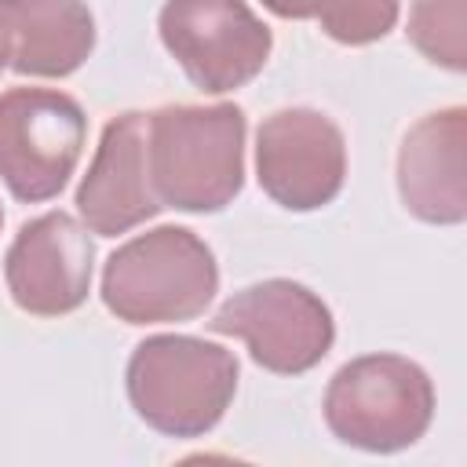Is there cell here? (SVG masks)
Here are the masks:
<instances>
[{"instance_id": "cell-1", "label": "cell", "mask_w": 467, "mask_h": 467, "mask_svg": "<svg viewBox=\"0 0 467 467\" xmlns=\"http://www.w3.org/2000/svg\"><path fill=\"white\" fill-rule=\"evenodd\" d=\"M244 109L161 106L146 117V171L157 201L179 212H223L244 186Z\"/></svg>"}, {"instance_id": "cell-2", "label": "cell", "mask_w": 467, "mask_h": 467, "mask_svg": "<svg viewBox=\"0 0 467 467\" xmlns=\"http://www.w3.org/2000/svg\"><path fill=\"white\" fill-rule=\"evenodd\" d=\"M234 350L197 336H146L124 372L135 416L168 438H204L237 394Z\"/></svg>"}, {"instance_id": "cell-3", "label": "cell", "mask_w": 467, "mask_h": 467, "mask_svg": "<svg viewBox=\"0 0 467 467\" xmlns=\"http://www.w3.org/2000/svg\"><path fill=\"white\" fill-rule=\"evenodd\" d=\"M219 292L215 252L186 226L124 241L102 266V303L128 325H168L204 314Z\"/></svg>"}, {"instance_id": "cell-4", "label": "cell", "mask_w": 467, "mask_h": 467, "mask_svg": "<svg viewBox=\"0 0 467 467\" xmlns=\"http://www.w3.org/2000/svg\"><path fill=\"white\" fill-rule=\"evenodd\" d=\"M434 416L431 376L401 354H365L336 368L325 390L328 431L365 452L416 445Z\"/></svg>"}, {"instance_id": "cell-5", "label": "cell", "mask_w": 467, "mask_h": 467, "mask_svg": "<svg viewBox=\"0 0 467 467\" xmlns=\"http://www.w3.org/2000/svg\"><path fill=\"white\" fill-rule=\"evenodd\" d=\"M88 117L58 88H11L0 95V179L26 204L51 201L80 164Z\"/></svg>"}, {"instance_id": "cell-6", "label": "cell", "mask_w": 467, "mask_h": 467, "mask_svg": "<svg viewBox=\"0 0 467 467\" xmlns=\"http://www.w3.org/2000/svg\"><path fill=\"white\" fill-rule=\"evenodd\" d=\"M208 328L244 339L252 361L277 376L310 372L336 343L328 303L292 277H270L241 288L215 310Z\"/></svg>"}, {"instance_id": "cell-7", "label": "cell", "mask_w": 467, "mask_h": 467, "mask_svg": "<svg viewBox=\"0 0 467 467\" xmlns=\"http://www.w3.org/2000/svg\"><path fill=\"white\" fill-rule=\"evenodd\" d=\"M161 44L204 95L244 88L270 58L274 33L244 0H164Z\"/></svg>"}, {"instance_id": "cell-8", "label": "cell", "mask_w": 467, "mask_h": 467, "mask_svg": "<svg viewBox=\"0 0 467 467\" xmlns=\"http://www.w3.org/2000/svg\"><path fill=\"white\" fill-rule=\"evenodd\" d=\"M255 179L288 212L332 204L347 182V139L339 124L310 106L270 113L255 135Z\"/></svg>"}, {"instance_id": "cell-9", "label": "cell", "mask_w": 467, "mask_h": 467, "mask_svg": "<svg viewBox=\"0 0 467 467\" xmlns=\"http://www.w3.org/2000/svg\"><path fill=\"white\" fill-rule=\"evenodd\" d=\"M91 274L95 244L88 226L69 212H44L29 219L4 255L7 292L15 306L33 317L73 314L91 292Z\"/></svg>"}, {"instance_id": "cell-10", "label": "cell", "mask_w": 467, "mask_h": 467, "mask_svg": "<svg viewBox=\"0 0 467 467\" xmlns=\"http://www.w3.org/2000/svg\"><path fill=\"white\" fill-rule=\"evenodd\" d=\"M401 204L431 226L467 219V109L445 106L420 117L398 150Z\"/></svg>"}, {"instance_id": "cell-11", "label": "cell", "mask_w": 467, "mask_h": 467, "mask_svg": "<svg viewBox=\"0 0 467 467\" xmlns=\"http://www.w3.org/2000/svg\"><path fill=\"white\" fill-rule=\"evenodd\" d=\"M146 171V113L128 109L102 128L88 175L77 186V212L99 237H117L161 215Z\"/></svg>"}, {"instance_id": "cell-12", "label": "cell", "mask_w": 467, "mask_h": 467, "mask_svg": "<svg viewBox=\"0 0 467 467\" xmlns=\"http://www.w3.org/2000/svg\"><path fill=\"white\" fill-rule=\"evenodd\" d=\"M11 29V69L22 77H69L95 51V18L84 0H0Z\"/></svg>"}, {"instance_id": "cell-13", "label": "cell", "mask_w": 467, "mask_h": 467, "mask_svg": "<svg viewBox=\"0 0 467 467\" xmlns=\"http://www.w3.org/2000/svg\"><path fill=\"white\" fill-rule=\"evenodd\" d=\"M263 7L277 18H314L347 47L376 44L398 22V0H263Z\"/></svg>"}, {"instance_id": "cell-14", "label": "cell", "mask_w": 467, "mask_h": 467, "mask_svg": "<svg viewBox=\"0 0 467 467\" xmlns=\"http://www.w3.org/2000/svg\"><path fill=\"white\" fill-rule=\"evenodd\" d=\"M405 33L427 62L449 73L467 69V4L463 0H412Z\"/></svg>"}, {"instance_id": "cell-15", "label": "cell", "mask_w": 467, "mask_h": 467, "mask_svg": "<svg viewBox=\"0 0 467 467\" xmlns=\"http://www.w3.org/2000/svg\"><path fill=\"white\" fill-rule=\"evenodd\" d=\"M4 66H11V29L0 15V73H4Z\"/></svg>"}, {"instance_id": "cell-16", "label": "cell", "mask_w": 467, "mask_h": 467, "mask_svg": "<svg viewBox=\"0 0 467 467\" xmlns=\"http://www.w3.org/2000/svg\"><path fill=\"white\" fill-rule=\"evenodd\" d=\"M0 226H4V212H0Z\"/></svg>"}]
</instances>
